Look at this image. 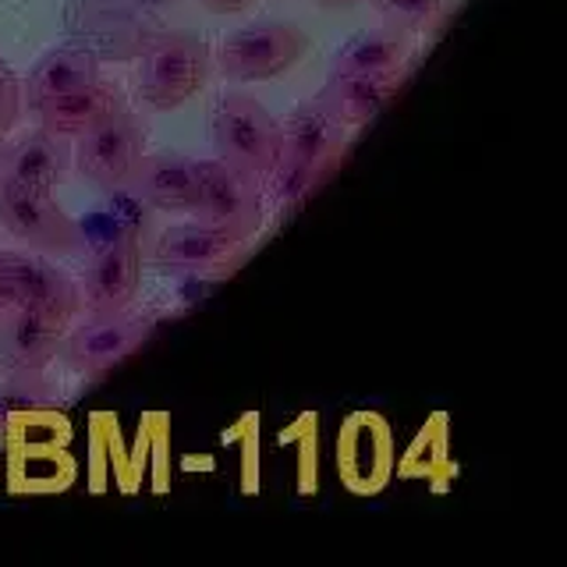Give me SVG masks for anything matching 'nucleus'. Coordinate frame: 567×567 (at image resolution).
Returning <instances> with one entry per match:
<instances>
[{"label":"nucleus","mask_w":567,"mask_h":567,"mask_svg":"<svg viewBox=\"0 0 567 567\" xmlns=\"http://www.w3.org/2000/svg\"><path fill=\"white\" fill-rule=\"evenodd\" d=\"M323 4H333V8H348V4H354V0H323Z\"/></svg>","instance_id":"nucleus-27"},{"label":"nucleus","mask_w":567,"mask_h":567,"mask_svg":"<svg viewBox=\"0 0 567 567\" xmlns=\"http://www.w3.org/2000/svg\"><path fill=\"white\" fill-rule=\"evenodd\" d=\"M0 454H4V422H0Z\"/></svg>","instance_id":"nucleus-28"},{"label":"nucleus","mask_w":567,"mask_h":567,"mask_svg":"<svg viewBox=\"0 0 567 567\" xmlns=\"http://www.w3.org/2000/svg\"><path fill=\"white\" fill-rule=\"evenodd\" d=\"M11 309H14V288H11L8 274L0 270V319H4V316H8Z\"/></svg>","instance_id":"nucleus-25"},{"label":"nucleus","mask_w":567,"mask_h":567,"mask_svg":"<svg viewBox=\"0 0 567 567\" xmlns=\"http://www.w3.org/2000/svg\"><path fill=\"white\" fill-rule=\"evenodd\" d=\"M8 478L14 493H58L75 478V461L68 447L8 451Z\"/></svg>","instance_id":"nucleus-20"},{"label":"nucleus","mask_w":567,"mask_h":567,"mask_svg":"<svg viewBox=\"0 0 567 567\" xmlns=\"http://www.w3.org/2000/svg\"><path fill=\"white\" fill-rule=\"evenodd\" d=\"M192 217L227 235L252 238L262 227V188L259 177L224 159H195V199Z\"/></svg>","instance_id":"nucleus-5"},{"label":"nucleus","mask_w":567,"mask_h":567,"mask_svg":"<svg viewBox=\"0 0 567 567\" xmlns=\"http://www.w3.org/2000/svg\"><path fill=\"white\" fill-rule=\"evenodd\" d=\"M309 35L288 18H259L224 35L217 64L230 82H274L306 58Z\"/></svg>","instance_id":"nucleus-3"},{"label":"nucleus","mask_w":567,"mask_h":567,"mask_svg":"<svg viewBox=\"0 0 567 567\" xmlns=\"http://www.w3.org/2000/svg\"><path fill=\"white\" fill-rule=\"evenodd\" d=\"M412 58V35L398 29H365L333 53L330 75H404Z\"/></svg>","instance_id":"nucleus-18"},{"label":"nucleus","mask_w":567,"mask_h":567,"mask_svg":"<svg viewBox=\"0 0 567 567\" xmlns=\"http://www.w3.org/2000/svg\"><path fill=\"white\" fill-rule=\"evenodd\" d=\"M0 227L43 256H75L85 248L82 224L53 199V192L22 185L4 174H0Z\"/></svg>","instance_id":"nucleus-1"},{"label":"nucleus","mask_w":567,"mask_h":567,"mask_svg":"<svg viewBox=\"0 0 567 567\" xmlns=\"http://www.w3.org/2000/svg\"><path fill=\"white\" fill-rule=\"evenodd\" d=\"M68 327H71L68 319L53 312L14 306L0 319V351H4V359L18 369H40L61 351Z\"/></svg>","instance_id":"nucleus-15"},{"label":"nucleus","mask_w":567,"mask_h":567,"mask_svg":"<svg viewBox=\"0 0 567 567\" xmlns=\"http://www.w3.org/2000/svg\"><path fill=\"white\" fill-rule=\"evenodd\" d=\"M124 188H132L142 206L164 213H188L195 199V159L182 153H142Z\"/></svg>","instance_id":"nucleus-14"},{"label":"nucleus","mask_w":567,"mask_h":567,"mask_svg":"<svg viewBox=\"0 0 567 567\" xmlns=\"http://www.w3.org/2000/svg\"><path fill=\"white\" fill-rule=\"evenodd\" d=\"M213 150L230 167L262 177L280 159V121L248 93H227L213 106Z\"/></svg>","instance_id":"nucleus-4"},{"label":"nucleus","mask_w":567,"mask_h":567,"mask_svg":"<svg viewBox=\"0 0 567 567\" xmlns=\"http://www.w3.org/2000/svg\"><path fill=\"white\" fill-rule=\"evenodd\" d=\"M142 153H146V128H142V121L128 106H117V111L106 121H100L96 128H89L85 135L75 138L71 171L89 185L117 192L128 185Z\"/></svg>","instance_id":"nucleus-6"},{"label":"nucleus","mask_w":567,"mask_h":567,"mask_svg":"<svg viewBox=\"0 0 567 567\" xmlns=\"http://www.w3.org/2000/svg\"><path fill=\"white\" fill-rule=\"evenodd\" d=\"M348 132L319 100H301L280 124V153L330 171L348 146Z\"/></svg>","instance_id":"nucleus-13"},{"label":"nucleus","mask_w":567,"mask_h":567,"mask_svg":"<svg viewBox=\"0 0 567 567\" xmlns=\"http://www.w3.org/2000/svg\"><path fill=\"white\" fill-rule=\"evenodd\" d=\"M209 47L185 32H159L138 61V96L153 111H177L209 82Z\"/></svg>","instance_id":"nucleus-2"},{"label":"nucleus","mask_w":567,"mask_h":567,"mask_svg":"<svg viewBox=\"0 0 567 567\" xmlns=\"http://www.w3.org/2000/svg\"><path fill=\"white\" fill-rule=\"evenodd\" d=\"M199 4L213 14H230V11H241L248 0H199Z\"/></svg>","instance_id":"nucleus-26"},{"label":"nucleus","mask_w":567,"mask_h":567,"mask_svg":"<svg viewBox=\"0 0 567 567\" xmlns=\"http://www.w3.org/2000/svg\"><path fill=\"white\" fill-rule=\"evenodd\" d=\"M25 114V93L18 71L0 58V135H8Z\"/></svg>","instance_id":"nucleus-24"},{"label":"nucleus","mask_w":567,"mask_h":567,"mask_svg":"<svg viewBox=\"0 0 567 567\" xmlns=\"http://www.w3.org/2000/svg\"><path fill=\"white\" fill-rule=\"evenodd\" d=\"M96 79H100V58L89 47H79V43L53 47L32 64L29 79H22L25 106L35 111L40 103H47L53 96H64L71 89L93 85Z\"/></svg>","instance_id":"nucleus-16"},{"label":"nucleus","mask_w":567,"mask_h":567,"mask_svg":"<svg viewBox=\"0 0 567 567\" xmlns=\"http://www.w3.org/2000/svg\"><path fill=\"white\" fill-rule=\"evenodd\" d=\"M71 425L64 415L50 408H22L4 422V451H40V447H68Z\"/></svg>","instance_id":"nucleus-21"},{"label":"nucleus","mask_w":567,"mask_h":567,"mask_svg":"<svg viewBox=\"0 0 567 567\" xmlns=\"http://www.w3.org/2000/svg\"><path fill=\"white\" fill-rule=\"evenodd\" d=\"M117 106H124L117 89L96 79L93 85L71 89L64 96H53V100L40 103L32 114L40 117V128H47L50 135L75 142L79 135H85L89 128H96L100 121L111 117Z\"/></svg>","instance_id":"nucleus-17"},{"label":"nucleus","mask_w":567,"mask_h":567,"mask_svg":"<svg viewBox=\"0 0 567 567\" xmlns=\"http://www.w3.org/2000/svg\"><path fill=\"white\" fill-rule=\"evenodd\" d=\"M248 238L227 235L220 227H209L203 220H185L171 224L153 245V259L171 270H188V274H213L224 266L238 262L245 256Z\"/></svg>","instance_id":"nucleus-11"},{"label":"nucleus","mask_w":567,"mask_h":567,"mask_svg":"<svg viewBox=\"0 0 567 567\" xmlns=\"http://www.w3.org/2000/svg\"><path fill=\"white\" fill-rule=\"evenodd\" d=\"M4 138H8V135H0V146H4Z\"/></svg>","instance_id":"nucleus-29"},{"label":"nucleus","mask_w":567,"mask_h":567,"mask_svg":"<svg viewBox=\"0 0 567 567\" xmlns=\"http://www.w3.org/2000/svg\"><path fill=\"white\" fill-rule=\"evenodd\" d=\"M262 177H270V185H266V195H270V203L277 209H291L298 206L306 195L323 182L327 177V167H316V164H306V159H295V156H284L277 164L266 171Z\"/></svg>","instance_id":"nucleus-22"},{"label":"nucleus","mask_w":567,"mask_h":567,"mask_svg":"<svg viewBox=\"0 0 567 567\" xmlns=\"http://www.w3.org/2000/svg\"><path fill=\"white\" fill-rule=\"evenodd\" d=\"M138 277H142V245L138 230L128 227L121 235H111L100 248L93 262H89L82 288V309L93 316H117L128 312V306L138 295Z\"/></svg>","instance_id":"nucleus-8"},{"label":"nucleus","mask_w":567,"mask_h":567,"mask_svg":"<svg viewBox=\"0 0 567 567\" xmlns=\"http://www.w3.org/2000/svg\"><path fill=\"white\" fill-rule=\"evenodd\" d=\"M398 89H401V75H330L323 93L316 100L344 128H362V124H369L398 96Z\"/></svg>","instance_id":"nucleus-19"},{"label":"nucleus","mask_w":567,"mask_h":567,"mask_svg":"<svg viewBox=\"0 0 567 567\" xmlns=\"http://www.w3.org/2000/svg\"><path fill=\"white\" fill-rule=\"evenodd\" d=\"M369 8L380 14L386 29L415 35L440 22L443 11H447V0H369Z\"/></svg>","instance_id":"nucleus-23"},{"label":"nucleus","mask_w":567,"mask_h":567,"mask_svg":"<svg viewBox=\"0 0 567 567\" xmlns=\"http://www.w3.org/2000/svg\"><path fill=\"white\" fill-rule=\"evenodd\" d=\"M0 270L8 274L14 288V306L43 309V312L68 319V323L82 312V288L43 252H32V248L18 252V248H8V252H0Z\"/></svg>","instance_id":"nucleus-10"},{"label":"nucleus","mask_w":567,"mask_h":567,"mask_svg":"<svg viewBox=\"0 0 567 567\" xmlns=\"http://www.w3.org/2000/svg\"><path fill=\"white\" fill-rule=\"evenodd\" d=\"M0 174L32 188H61L71 177V146L68 138L50 135L47 128H32L14 142L0 146Z\"/></svg>","instance_id":"nucleus-12"},{"label":"nucleus","mask_w":567,"mask_h":567,"mask_svg":"<svg viewBox=\"0 0 567 567\" xmlns=\"http://www.w3.org/2000/svg\"><path fill=\"white\" fill-rule=\"evenodd\" d=\"M146 337H150V323H142V319H128L124 312L93 316L89 323L64 333L61 354L71 369L85 372V377H100V372L132 359L146 344Z\"/></svg>","instance_id":"nucleus-9"},{"label":"nucleus","mask_w":567,"mask_h":567,"mask_svg":"<svg viewBox=\"0 0 567 567\" xmlns=\"http://www.w3.org/2000/svg\"><path fill=\"white\" fill-rule=\"evenodd\" d=\"M398 465L394 433L380 412H351L337 433V475L359 496H377Z\"/></svg>","instance_id":"nucleus-7"}]
</instances>
